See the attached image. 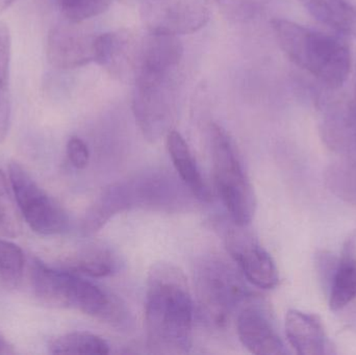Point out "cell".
<instances>
[{"label": "cell", "mask_w": 356, "mask_h": 355, "mask_svg": "<svg viewBox=\"0 0 356 355\" xmlns=\"http://www.w3.org/2000/svg\"><path fill=\"white\" fill-rule=\"evenodd\" d=\"M194 304L184 272L175 265L152 266L145 302L146 346L152 354L182 355L193 343Z\"/></svg>", "instance_id": "obj_1"}, {"label": "cell", "mask_w": 356, "mask_h": 355, "mask_svg": "<svg viewBox=\"0 0 356 355\" xmlns=\"http://www.w3.org/2000/svg\"><path fill=\"white\" fill-rule=\"evenodd\" d=\"M272 27L280 47L294 64L330 89L344 85L353 60L348 45L341 38L286 19H274Z\"/></svg>", "instance_id": "obj_2"}, {"label": "cell", "mask_w": 356, "mask_h": 355, "mask_svg": "<svg viewBox=\"0 0 356 355\" xmlns=\"http://www.w3.org/2000/svg\"><path fill=\"white\" fill-rule=\"evenodd\" d=\"M31 285L35 297L44 306L79 311L114 325L127 320V310L115 296L75 272L56 270L35 261Z\"/></svg>", "instance_id": "obj_3"}, {"label": "cell", "mask_w": 356, "mask_h": 355, "mask_svg": "<svg viewBox=\"0 0 356 355\" xmlns=\"http://www.w3.org/2000/svg\"><path fill=\"white\" fill-rule=\"evenodd\" d=\"M209 140L216 187L236 226L245 227L252 221L257 210L254 190L227 131L213 123Z\"/></svg>", "instance_id": "obj_4"}, {"label": "cell", "mask_w": 356, "mask_h": 355, "mask_svg": "<svg viewBox=\"0 0 356 355\" xmlns=\"http://www.w3.org/2000/svg\"><path fill=\"white\" fill-rule=\"evenodd\" d=\"M195 285L201 315L213 327H225L234 311L248 299L240 275L219 258H207L197 265Z\"/></svg>", "instance_id": "obj_5"}, {"label": "cell", "mask_w": 356, "mask_h": 355, "mask_svg": "<svg viewBox=\"0 0 356 355\" xmlns=\"http://www.w3.org/2000/svg\"><path fill=\"white\" fill-rule=\"evenodd\" d=\"M179 183L162 171H152L111 185L102 192V202L111 216L131 208L177 206L181 200Z\"/></svg>", "instance_id": "obj_6"}, {"label": "cell", "mask_w": 356, "mask_h": 355, "mask_svg": "<svg viewBox=\"0 0 356 355\" xmlns=\"http://www.w3.org/2000/svg\"><path fill=\"white\" fill-rule=\"evenodd\" d=\"M177 77L135 81L133 112L148 141H159L173 131L177 113Z\"/></svg>", "instance_id": "obj_7"}, {"label": "cell", "mask_w": 356, "mask_h": 355, "mask_svg": "<svg viewBox=\"0 0 356 355\" xmlns=\"http://www.w3.org/2000/svg\"><path fill=\"white\" fill-rule=\"evenodd\" d=\"M8 176L23 219L33 231L54 236L68 229L69 219L64 208L33 181L19 163H10Z\"/></svg>", "instance_id": "obj_8"}, {"label": "cell", "mask_w": 356, "mask_h": 355, "mask_svg": "<svg viewBox=\"0 0 356 355\" xmlns=\"http://www.w3.org/2000/svg\"><path fill=\"white\" fill-rule=\"evenodd\" d=\"M142 22L149 33L188 35L209 20L207 0H140Z\"/></svg>", "instance_id": "obj_9"}, {"label": "cell", "mask_w": 356, "mask_h": 355, "mask_svg": "<svg viewBox=\"0 0 356 355\" xmlns=\"http://www.w3.org/2000/svg\"><path fill=\"white\" fill-rule=\"evenodd\" d=\"M184 47L177 35L149 33L137 40L133 56L134 81L177 76Z\"/></svg>", "instance_id": "obj_10"}, {"label": "cell", "mask_w": 356, "mask_h": 355, "mask_svg": "<svg viewBox=\"0 0 356 355\" xmlns=\"http://www.w3.org/2000/svg\"><path fill=\"white\" fill-rule=\"evenodd\" d=\"M243 226L232 229L226 236V248L249 283L261 290H272L280 281L272 256Z\"/></svg>", "instance_id": "obj_11"}, {"label": "cell", "mask_w": 356, "mask_h": 355, "mask_svg": "<svg viewBox=\"0 0 356 355\" xmlns=\"http://www.w3.org/2000/svg\"><path fill=\"white\" fill-rule=\"evenodd\" d=\"M79 24L67 20V23L56 25L49 31L47 58L56 68H79L95 60L97 35L88 33Z\"/></svg>", "instance_id": "obj_12"}, {"label": "cell", "mask_w": 356, "mask_h": 355, "mask_svg": "<svg viewBox=\"0 0 356 355\" xmlns=\"http://www.w3.org/2000/svg\"><path fill=\"white\" fill-rule=\"evenodd\" d=\"M236 333L242 345L257 355L284 354V346L261 304L249 298L236 316Z\"/></svg>", "instance_id": "obj_13"}, {"label": "cell", "mask_w": 356, "mask_h": 355, "mask_svg": "<svg viewBox=\"0 0 356 355\" xmlns=\"http://www.w3.org/2000/svg\"><path fill=\"white\" fill-rule=\"evenodd\" d=\"M284 327L289 343L297 354H325V331L319 317L301 311L290 310L286 313Z\"/></svg>", "instance_id": "obj_14"}, {"label": "cell", "mask_w": 356, "mask_h": 355, "mask_svg": "<svg viewBox=\"0 0 356 355\" xmlns=\"http://www.w3.org/2000/svg\"><path fill=\"white\" fill-rule=\"evenodd\" d=\"M167 147L173 166L188 192L197 199L209 200V190L184 138L173 129L167 135Z\"/></svg>", "instance_id": "obj_15"}, {"label": "cell", "mask_w": 356, "mask_h": 355, "mask_svg": "<svg viewBox=\"0 0 356 355\" xmlns=\"http://www.w3.org/2000/svg\"><path fill=\"white\" fill-rule=\"evenodd\" d=\"M330 308L337 312L356 298V240L347 242L330 281Z\"/></svg>", "instance_id": "obj_16"}, {"label": "cell", "mask_w": 356, "mask_h": 355, "mask_svg": "<svg viewBox=\"0 0 356 355\" xmlns=\"http://www.w3.org/2000/svg\"><path fill=\"white\" fill-rule=\"evenodd\" d=\"M321 135L328 148L339 154H356V99L343 112L330 115L321 126Z\"/></svg>", "instance_id": "obj_17"}, {"label": "cell", "mask_w": 356, "mask_h": 355, "mask_svg": "<svg viewBox=\"0 0 356 355\" xmlns=\"http://www.w3.org/2000/svg\"><path fill=\"white\" fill-rule=\"evenodd\" d=\"M309 14L337 33L356 31V10L346 0H305Z\"/></svg>", "instance_id": "obj_18"}, {"label": "cell", "mask_w": 356, "mask_h": 355, "mask_svg": "<svg viewBox=\"0 0 356 355\" xmlns=\"http://www.w3.org/2000/svg\"><path fill=\"white\" fill-rule=\"evenodd\" d=\"M10 58H12V38L10 28L0 21V144L6 141L12 116L10 100Z\"/></svg>", "instance_id": "obj_19"}, {"label": "cell", "mask_w": 356, "mask_h": 355, "mask_svg": "<svg viewBox=\"0 0 356 355\" xmlns=\"http://www.w3.org/2000/svg\"><path fill=\"white\" fill-rule=\"evenodd\" d=\"M52 354L106 355L111 352L106 340L87 331H73L60 336L50 343Z\"/></svg>", "instance_id": "obj_20"}, {"label": "cell", "mask_w": 356, "mask_h": 355, "mask_svg": "<svg viewBox=\"0 0 356 355\" xmlns=\"http://www.w3.org/2000/svg\"><path fill=\"white\" fill-rule=\"evenodd\" d=\"M23 217L8 176L0 169V236L15 239L22 233Z\"/></svg>", "instance_id": "obj_21"}, {"label": "cell", "mask_w": 356, "mask_h": 355, "mask_svg": "<svg viewBox=\"0 0 356 355\" xmlns=\"http://www.w3.org/2000/svg\"><path fill=\"white\" fill-rule=\"evenodd\" d=\"M73 270L88 276L106 277L116 270L117 262L115 254L102 245H94L83 250L75 258Z\"/></svg>", "instance_id": "obj_22"}, {"label": "cell", "mask_w": 356, "mask_h": 355, "mask_svg": "<svg viewBox=\"0 0 356 355\" xmlns=\"http://www.w3.org/2000/svg\"><path fill=\"white\" fill-rule=\"evenodd\" d=\"M325 179L334 195L356 206V156L332 164L326 171Z\"/></svg>", "instance_id": "obj_23"}, {"label": "cell", "mask_w": 356, "mask_h": 355, "mask_svg": "<svg viewBox=\"0 0 356 355\" xmlns=\"http://www.w3.org/2000/svg\"><path fill=\"white\" fill-rule=\"evenodd\" d=\"M24 254L13 242L0 239V277L10 287L20 283L24 271Z\"/></svg>", "instance_id": "obj_24"}, {"label": "cell", "mask_w": 356, "mask_h": 355, "mask_svg": "<svg viewBox=\"0 0 356 355\" xmlns=\"http://www.w3.org/2000/svg\"><path fill=\"white\" fill-rule=\"evenodd\" d=\"M113 0H60V10L66 20L81 23L106 12Z\"/></svg>", "instance_id": "obj_25"}, {"label": "cell", "mask_w": 356, "mask_h": 355, "mask_svg": "<svg viewBox=\"0 0 356 355\" xmlns=\"http://www.w3.org/2000/svg\"><path fill=\"white\" fill-rule=\"evenodd\" d=\"M67 156L71 165L76 169H85L89 164V148L81 138H70L67 143Z\"/></svg>", "instance_id": "obj_26"}, {"label": "cell", "mask_w": 356, "mask_h": 355, "mask_svg": "<svg viewBox=\"0 0 356 355\" xmlns=\"http://www.w3.org/2000/svg\"><path fill=\"white\" fill-rule=\"evenodd\" d=\"M13 354L12 348L2 338H0V354Z\"/></svg>", "instance_id": "obj_27"}, {"label": "cell", "mask_w": 356, "mask_h": 355, "mask_svg": "<svg viewBox=\"0 0 356 355\" xmlns=\"http://www.w3.org/2000/svg\"><path fill=\"white\" fill-rule=\"evenodd\" d=\"M16 0H0V15L6 12Z\"/></svg>", "instance_id": "obj_28"}, {"label": "cell", "mask_w": 356, "mask_h": 355, "mask_svg": "<svg viewBox=\"0 0 356 355\" xmlns=\"http://www.w3.org/2000/svg\"><path fill=\"white\" fill-rule=\"evenodd\" d=\"M56 1L58 3V2H60V0H56Z\"/></svg>", "instance_id": "obj_29"}, {"label": "cell", "mask_w": 356, "mask_h": 355, "mask_svg": "<svg viewBox=\"0 0 356 355\" xmlns=\"http://www.w3.org/2000/svg\"><path fill=\"white\" fill-rule=\"evenodd\" d=\"M355 99H356V97H355Z\"/></svg>", "instance_id": "obj_30"}]
</instances>
